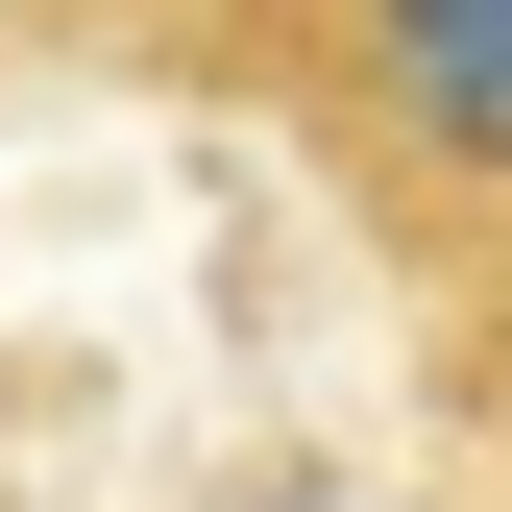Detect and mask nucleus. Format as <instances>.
Returning <instances> with one entry per match:
<instances>
[{
	"instance_id": "f257e3e1",
	"label": "nucleus",
	"mask_w": 512,
	"mask_h": 512,
	"mask_svg": "<svg viewBox=\"0 0 512 512\" xmlns=\"http://www.w3.org/2000/svg\"><path fill=\"white\" fill-rule=\"evenodd\" d=\"M196 74L366 220L439 342L512 391V0H220Z\"/></svg>"
},
{
	"instance_id": "f03ea898",
	"label": "nucleus",
	"mask_w": 512,
	"mask_h": 512,
	"mask_svg": "<svg viewBox=\"0 0 512 512\" xmlns=\"http://www.w3.org/2000/svg\"><path fill=\"white\" fill-rule=\"evenodd\" d=\"M220 0H0V49H147V74H196Z\"/></svg>"
}]
</instances>
